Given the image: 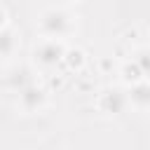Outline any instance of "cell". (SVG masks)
<instances>
[{"mask_svg": "<svg viewBox=\"0 0 150 150\" xmlns=\"http://www.w3.org/2000/svg\"><path fill=\"white\" fill-rule=\"evenodd\" d=\"M145 35H148V45H150V26H148V30H145Z\"/></svg>", "mask_w": 150, "mask_h": 150, "instance_id": "11", "label": "cell"}, {"mask_svg": "<svg viewBox=\"0 0 150 150\" xmlns=\"http://www.w3.org/2000/svg\"><path fill=\"white\" fill-rule=\"evenodd\" d=\"M96 108H98V112H103L105 117H117V115H122V112L129 108L127 89H122V87H117V84L101 89L98 96H96Z\"/></svg>", "mask_w": 150, "mask_h": 150, "instance_id": "4", "label": "cell"}, {"mask_svg": "<svg viewBox=\"0 0 150 150\" xmlns=\"http://www.w3.org/2000/svg\"><path fill=\"white\" fill-rule=\"evenodd\" d=\"M117 75H120V82H122L124 87H131V84H136V82L145 80V75H143L141 66H138V63H136L134 59H127V61H124V63L120 66Z\"/></svg>", "mask_w": 150, "mask_h": 150, "instance_id": "8", "label": "cell"}, {"mask_svg": "<svg viewBox=\"0 0 150 150\" xmlns=\"http://www.w3.org/2000/svg\"><path fill=\"white\" fill-rule=\"evenodd\" d=\"M129 105L138 112H150V80H141L131 87H127Z\"/></svg>", "mask_w": 150, "mask_h": 150, "instance_id": "7", "label": "cell"}, {"mask_svg": "<svg viewBox=\"0 0 150 150\" xmlns=\"http://www.w3.org/2000/svg\"><path fill=\"white\" fill-rule=\"evenodd\" d=\"M131 59L141 66L145 80H150V45H141V47H136V49L131 52Z\"/></svg>", "mask_w": 150, "mask_h": 150, "instance_id": "10", "label": "cell"}, {"mask_svg": "<svg viewBox=\"0 0 150 150\" xmlns=\"http://www.w3.org/2000/svg\"><path fill=\"white\" fill-rule=\"evenodd\" d=\"M68 52V45L59 38H42L33 45L30 52V63L40 70H52L63 63V56Z\"/></svg>", "mask_w": 150, "mask_h": 150, "instance_id": "2", "label": "cell"}, {"mask_svg": "<svg viewBox=\"0 0 150 150\" xmlns=\"http://www.w3.org/2000/svg\"><path fill=\"white\" fill-rule=\"evenodd\" d=\"M70 2H80V0H70Z\"/></svg>", "mask_w": 150, "mask_h": 150, "instance_id": "12", "label": "cell"}, {"mask_svg": "<svg viewBox=\"0 0 150 150\" xmlns=\"http://www.w3.org/2000/svg\"><path fill=\"white\" fill-rule=\"evenodd\" d=\"M0 52H2V63L5 66H9L14 54L19 52V33L14 30L12 21L0 23Z\"/></svg>", "mask_w": 150, "mask_h": 150, "instance_id": "6", "label": "cell"}, {"mask_svg": "<svg viewBox=\"0 0 150 150\" xmlns=\"http://www.w3.org/2000/svg\"><path fill=\"white\" fill-rule=\"evenodd\" d=\"M63 66H66L70 73H80V70L87 66V54H84V49H80V47H68V52H66V56H63Z\"/></svg>", "mask_w": 150, "mask_h": 150, "instance_id": "9", "label": "cell"}, {"mask_svg": "<svg viewBox=\"0 0 150 150\" xmlns=\"http://www.w3.org/2000/svg\"><path fill=\"white\" fill-rule=\"evenodd\" d=\"M38 33L42 38H59L66 40L75 33V19L63 7H47L38 16Z\"/></svg>", "mask_w": 150, "mask_h": 150, "instance_id": "1", "label": "cell"}, {"mask_svg": "<svg viewBox=\"0 0 150 150\" xmlns=\"http://www.w3.org/2000/svg\"><path fill=\"white\" fill-rule=\"evenodd\" d=\"M49 103V91L45 84L40 82H33L28 87H23L21 91H16V108L23 112V115H35V112H42Z\"/></svg>", "mask_w": 150, "mask_h": 150, "instance_id": "3", "label": "cell"}, {"mask_svg": "<svg viewBox=\"0 0 150 150\" xmlns=\"http://www.w3.org/2000/svg\"><path fill=\"white\" fill-rule=\"evenodd\" d=\"M35 66H5V89L9 91H21L23 87L35 82Z\"/></svg>", "mask_w": 150, "mask_h": 150, "instance_id": "5", "label": "cell"}]
</instances>
